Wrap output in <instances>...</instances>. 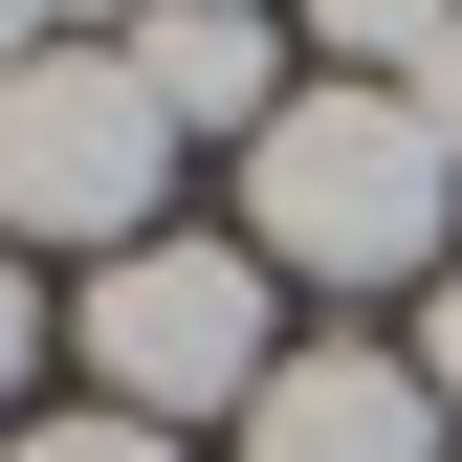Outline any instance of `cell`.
I'll return each mask as SVG.
<instances>
[{"label":"cell","instance_id":"6da1fadb","mask_svg":"<svg viewBox=\"0 0 462 462\" xmlns=\"http://www.w3.org/2000/svg\"><path fill=\"white\" fill-rule=\"evenodd\" d=\"M243 220H264V264H309V286H440L462 133L419 88H286L243 133Z\"/></svg>","mask_w":462,"mask_h":462},{"label":"cell","instance_id":"7a4b0ae2","mask_svg":"<svg viewBox=\"0 0 462 462\" xmlns=\"http://www.w3.org/2000/svg\"><path fill=\"white\" fill-rule=\"evenodd\" d=\"M154 177H177V133H154L133 44H44V67H0V243L133 264V243H154Z\"/></svg>","mask_w":462,"mask_h":462},{"label":"cell","instance_id":"3957f363","mask_svg":"<svg viewBox=\"0 0 462 462\" xmlns=\"http://www.w3.org/2000/svg\"><path fill=\"white\" fill-rule=\"evenodd\" d=\"M88 374H110V419H243V396L286 374V330H264V264L243 243H133V264H88Z\"/></svg>","mask_w":462,"mask_h":462},{"label":"cell","instance_id":"277c9868","mask_svg":"<svg viewBox=\"0 0 462 462\" xmlns=\"http://www.w3.org/2000/svg\"><path fill=\"white\" fill-rule=\"evenodd\" d=\"M243 462H440V396L419 353H286L243 396Z\"/></svg>","mask_w":462,"mask_h":462},{"label":"cell","instance_id":"5b68a950","mask_svg":"<svg viewBox=\"0 0 462 462\" xmlns=\"http://www.w3.org/2000/svg\"><path fill=\"white\" fill-rule=\"evenodd\" d=\"M133 88H154V133H264L286 44H264V0H133Z\"/></svg>","mask_w":462,"mask_h":462},{"label":"cell","instance_id":"8992f818","mask_svg":"<svg viewBox=\"0 0 462 462\" xmlns=\"http://www.w3.org/2000/svg\"><path fill=\"white\" fill-rule=\"evenodd\" d=\"M309 23H330V44H353V67H396V88H419V67H440V23H462V0H309Z\"/></svg>","mask_w":462,"mask_h":462},{"label":"cell","instance_id":"52a82bcc","mask_svg":"<svg viewBox=\"0 0 462 462\" xmlns=\"http://www.w3.org/2000/svg\"><path fill=\"white\" fill-rule=\"evenodd\" d=\"M0 462H177V440H154V419H110V396H88V419H44V440H0Z\"/></svg>","mask_w":462,"mask_h":462},{"label":"cell","instance_id":"ba28073f","mask_svg":"<svg viewBox=\"0 0 462 462\" xmlns=\"http://www.w3.org/2000/svg\"><path fill=\"white\" fill-rule=\"evenodd\" d=\"M419 396H440V419H462V264L419 286Z\"/></svg>","mask_w":462,"mask_h":462},{"label":"cell","instance_id":"9c48e42d","mask_svg":"<svg viewBox=\"0 0 462 462\" xmlns=\"http://www.w3.org/2000/svg\"><path fill=\"white\" fill-rule=\"evenodd\" d=\"M67 23H110V0H0V67H44Z\"/></svg>","mask_w":462,"mask_h":462},{"label":"cell","instance_id":"30bf717a","mask_svg":"<svg viewBox=\"0 0 462 462\" xmlns=\"http://www.w3.org/2000/svg\"><path fill=\"white\" fill-rule=\"evenodd\" d=\"M23 353H44V309H23V264H0V396H23Z\"/></svg>","mask_w":462,"mask_h":462},{"label":"cell","instance_id":"8fae6325","mask_svg":"<svg viewBox=\"0 0 462 462\" xmlns=\"http://www.w3.org/2000/svg\"><path fill=\"white\" fill-rule=\"evenodd\" d=\"M419 110H440V133H462V23H440V67H419Z\"/></svg>","mask_w":462,"mask_h":462}]
</instances>
